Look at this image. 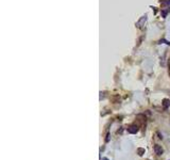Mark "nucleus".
<instances>
[{"label":"nucleus","instance_id":"nucleus-1","mask_svg":"<svg viewBox=\"0 0 170 160\" xmlns=\"http://www.w3.org/2000/svg\"><path fill=\"white\" fill-rule=\"evenodd\" d=\"M146 21H147V15H145V16H142V18H140L139 21H137L136 26H137V27H138V28H142V26L145 25Z\"/></svg>","mask_w":170,"mask_h":160},{"label":"nucleus","instance_id":"nucleus-2","mask_svg":"<svg viewBox=\"0 0 170 160\" xmlns=\"http://www.w3.org/2000/svg\"><path fill=\"white\" fill-rule=\"evenodd\" d=\"M138 131V126L137 125H131L129 128H128V132H130V133H136V132Z\"/></svg>","mask_w":170,"mask_h":160},{"label":"nucleus","instance_id":"nucleus-3","mask_svg":"<svg viewBox=\"0 0 170 160\" xmlns=\"http://www.w3.org/2000/svg\"><path fill=\"white\" fill-rule=\"evenodd\" d=\"M154 152L156 155H162L163 152H164V150H163V147L161 146V145H158V144H155L154 145Z\"/></svg>","mask_w":170,"mask_h":160},{"label":"nucleus","instance_id":"nucleus-4","mask_svg":"<svg viewBox=\"0 0 170 160\" xmlns=\"http://www.w3.org/2000/svg\"><path fill=\"white\" fill-rule=\"evenodd\" d=\"M163 106H164L165 109H167L168 107L170 106V102L168 100V99H164V100H163Z\"/></svg>","mask_w":170,"mask_h":160},{"label":"nucleus","instance_id":"nucleus-5","mask_svg":"<svg viewBox=\"0 0 170 160\" xmlns=\"http://www.w3.org/2000/svg\"><path fill=\"white\" fill-rule=\"evenodd\" d=\"M137 152H138V155L139 156H142L144 154H145V150H144V148H138Z\"/></svg>","mask_w":170,"mask_h":160},{"label":"nucleus","instance_id":"nucleus-6","mask_svg":"<svg viewBox=\"0 0 170 160\" xmlns=\"http://www.w3.org/2000/svg\"><path fill=\"white\" fill-rule=\"evenodd\" d=\"M102 160H109V159H107V158H103Z\"/></svg>","mask_w":170,"mask_h":160}]
</instances>
